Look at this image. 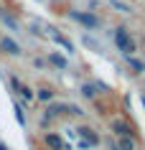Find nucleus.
Here are the masks:
<instances>
[{
    "instance_id": "nucleus-1",
    "label": "nucleus",
    "mask_w": 145,
    "mask_h": 150,
    "mask_svg": "<svg viewBox=\"0 0 145 150\" xmlns=\"http://www.w3.org/2000/svg\"><path fill=\"white\" fill-rule=\"evenodd\" d=\"M115 43H117V48H120L125 56H132V51H135V43H132V38L127 36L125 28H117V31H115Z\"/></svg>"
},
{
    "instance_id": "nucleus-2",
    "label": "nucleus",
    "mask_w": 145,
    "mask_h": 150,
    "mask_svg": "<svg viewBox=\"0 0 145 150\" xmlns=\"http://www.w3.org/2000/svg\"><path fill=\"white\" fill-rule=\"evenodd\" d=\"M71 18H74V21H79L81 25H87V28H99V21H97V16H92V13H79V10H71Z\"/></svg>"
},
{
    "instance_id": "nucleus-3",
    "label": "nucleus",
    "mask_w": 145,
    "mask_h": 150,
    "mask_svg": "<svg viewBox=\"0 0 145 150\" xmlns=\"http://www.w3.org/2000/svg\"><path fill=\"white\" fill-rule=\"evenodd\" d=\"M79 135L84 137V145H97V142H99V137L94 135V130H92V127H81Z\"/></svg>"
},
{
    "instance_id": "nucleus-4",
    "label": "nucleus",
    "mask_w": 145,
    "mask_h": 150,
    "mask_svg": "<svg viewBox=\"0 0 145 150\" xmlns=\"http://www.w3.org/2000/svg\"><path fill=\"white\" fill-rule=\"evenodd\" d=\"M46 145H48L51 150H66V145L61 142V137H59V135H54V132L46 135Z\"/></svg>"
},
{
    "instance_id": "nucleus-5",
    "label": "nucleus",
    "mask_w": 145,
    "mask_h": 150,
    "mask_svg": "<svg viewBox=\"0 0 145 150\" xmlns=\"http://www.w3.org/2000/svg\"><path fill=\"white\" fill-rule=\"evenodd\" d=\"M112 130H117L122 137H130V135H132V127H130L127 122H122V120H112Z\"/></svg>"
},
{
    "instance_id": "nucleus-6",
    "label": "nucleus",
    "mask_w": 145,
    "mask_h": 150,
    "mask_svg": "<svg viewBox=\"0 0 145 150\" xmlns=\"http://www.w3.org/2000/svg\"><path fill=\"white\" fill-rule=\"evenodd\" d=\"M3 48H5L8 54H13V56H18V54H21V46H18V43H16L13 38H3Z\"/></svg>"
},
{
    "instance_id": "nucleus-7",
    "label": "nucleus",
    "mask_w": 145,
    "mask_h": 150,
    "mask_svg": "<svg viewBox=\"0 0 145 150\" xmlns=\"http://www.w3.org/2000/svg\"><path fill=\"white\" fill-rule=\"evenodd\" d=\"M51 36H54V38H56L59 43H61V46L66 48V51H69V54H71V51H74V46H71V41H69V38H64V36H61V33H56V28H51Z\"/></svg>"
},
{
    "instance_id": "nucleus-8",
    "label": "nucleus",
    "mask_w": 145,
    "mask_h": 150,
    "mask_svg": "<svg viewBox=\"0 0 145 150\" xmlns=\"http://www.w3.org/2000/svg\"><path fill=\"white\" fill-rule=\"evenodd\" d=\"M48 61H51V64H56L59 69H66V66H69V61H66L61 54H56V51H54V54H48Z\"/></svg>"
},
{
    "instance_id": "nucleus-9",
    "label": "nucleus",
    "mask_w": 145,
    "mask_h": 150,
    "mask_svg": "<svg viewBox=\"0 0 145 150\" xmlns=\"http://www.w3.org/2000/svg\"><path fill=\"white\" fill-rule=\"evenodd\" d=\"M117 150H135V140H132V137H120Z\"/></svg>"
},
{
    "instance_id": "nucleus-10",
    "label": "nucleus",
    "mask_w": 145,
    "mask_h": 150,
    "mask_svg": "<svg viewBox=\"0 0 145 150\" xmlns=\"http://www.w3.org/2000/svg\"><path fill=\"white\" fill-rule=\"evenodd\" d=\"M13 87H16L18 92H21V97H23V99H33V92H31L28 87H21V84H18L16 79H13Z\"/></svg>"
},
{
    "instance_id": "nucleus-11",
    "label": "nucleus",
    "mask_w": 145,
    "mask_h": 150,
    "mask_svg": "<svg viewBox=\"0 0 145 150\" xmlns=\"http://www.w3.org/2000/svg\"><path fill=\"white\" fill-rule=\"evenodd\" d=\"M127 64L137 71V74H140V71H145V64H143V61H137V59H132V56H127Z\"/></svg>"
},
{
    "instance_id": "nucleus-12",
    "label": "nucleus",
    "mask_w": 145,
    "mask_h": 150,
    "mask_svg": "<svg viewBox=\"0 0 145 150\" xmlns=\"http://www.w3.org/2000/svg\"><path fill=\"white\" fill-rule=\"evenodd\" d=\"M38 99H43V102H51V99H54V92H51V89H41V92H38Z\"/></svg>"
},
{
    "instance_id": "nucleus-13",
    "label": "nucleus",
    "mask_w": 145,
    "mask_h": 150,
    "mask_svg": "<svg viewBox=\"0 0 145 150\" xmlns=\"http://www.w3.org/2000/svg\"><path fill=\"white\" fill-rule=\"evenodd\" d=\"M112 5L117 10H122V13H130V5H125V3H120V0H112Z\"/></svg>"
},
{
    "instance_id": "nucleus-14",
    "label": "nucleus",
    "mask_w": 145,
    "mask_h": 150,
    "mask_svg": "<svg viewBox=\"0 0 145 150\" xmlns=\"http://www.w3.org/2000/svg\"><path fill=\"white\" fill-rule=\"evenodd\" d=\"M81 94L84 97H94V87H92V84H84V87H81Z\"/></svg>"
},
{
    "instance_id": "nucleus-15",
    "label": "nucleus",
    "mask_w": 145,
    "mask_h": 150,
    "mask_svg": "<svg viewBox=\"0 0 145 150\" xmlns=\"http://www.w3.org/2000/svg\"><path fill=\"white\" fill-rule=\"evenodd\" d=\"M66 110V104H51V107H48V112H51V115H56V112H64Z\"/></svg>"
},
{
    "instance_id": "nucleus-16",
    "label": "nucleus",
    "mask_w": 145,
    "mask_h": 150,
    "mask_svg": "<svg viewBox=\"0 0 145 150\" xmlns=\"http://www.w3.org/2000/svg\"><path fill=\"white\" fill-rule=\"evenodd\" d=\"M16 117H18V122H21V125H25V117H23V110H21V104L16 107Z\"/></svg>"
},
{
    "instance_id": "nucleus-17",
    "label": "nucleus",
    "mask_w": 145,
    "mask_h": 150,
    "mask_svg": "<svg viewBox=\"0 0 145 150\" xmlns=\"http://www.w3.org/2000/svg\"><path fill=\"white\" fill-rule=\"evenodd\" d=\"M0 150H8V148H5V145H0Z\"/></svg>"
},
{
    "instance_id": "nucleus-18",
    "label": "nucleus",
    "mask_w": 145,
    "mask_h": 150,
    "mask_svg": "<svg viewBox=\"0 0 145 150\" xmlns=\"http://www.w3.org/2000/svg\"><path fill=\"white\" fill-rule=\"evenodd\" d=\"M112 150H117V145H112Z\"/></svg>"
}]
</instances>
